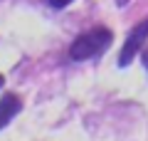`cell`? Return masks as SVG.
Masks as SVG:
<instances>
[{"label": "cell", "instance_id": "cell-1", "mask_svg": "<svg viewBox=\"0 0 148 141\" xmlns=\"http://www.w3.org/2000/svg\"><path fill=\"white\" fill-rule=\"evenodd\" d=\"M111 40H114V32H111L109 27H104V25H96V27H91V30L82 32V35L72 42L69 57L77 59V62L91 59V57H96V55L104 52L106 47L111 45Z\"/></svg>", "mask_w": 148, "mask_h": 141}, {"label": "cell", "instance_id": "cell-2", "mask_svg": "<svg viewBox=\"0 0 148 141\" xmlns=\"http://www.w3.org/2000/svg\"><path fill=\"white\" fill-rule=\"evenodd\" d=\"M146 37H148V17L138 22V25L131 30L128 40L123 42V50H121V55H119V67H128V64L133 62V57L141 52V47H143V42H146Z\"/></svg>", "mask_w": 148, "mask_h": 141}, {"label": "cell", "instance_id": "cell-3", "mask_svg": "<svg viewBox=\"0 0 148 141\" xmlns=\"http://www.w3.org/2000/svg\"><path fill=\"white\" fill-rule=\"evenodd\" d=\"M22 109V99L17 94H5L3 99H0V129L8 126L12 121V116H17Z\"/></svg>", "mask_w": 148, "mask_h": 141}, {"label": "cell", "instance_id": "cell-4", "mask_svg": "<svg viewBox=\"0 0 148 141\" xmlns=\"http://www.w3.org/2000/svg\"><path fill=\"white\" fill-rule=\"evenodd\" d=\"M47 3H49L52 8H57V10H59V8H67L69 3H72V0H47Z\"/></svg>", "mask_w": 148, "mask_h": 141}, {"label": "cell", "instance_id": "cell-5", "mask_svg": "<svg viewBox=\"0 0 148 141\" xmlns=\"http://www.w3.org/2000/svg\"><path fill=\"white\" fill-rule=\"evenodd\" d=\"M141 59H143V67L148 69V47H146V50H143V57H141Z\"/></svg>", "mask_w": 148, "mask_h": 141}, {"label": "cell", "instance_id": "cell-6", "mask_svg": "<svg viewBox=\"0 0 148 141\" xmlns=\"http://www.w3.org/2000/svg\"><path fill=\"white\" fill-rule=\"evenodd\" d=\"M3 84H5V77H3V74H0V87H3Z\"/></svg>", "mask_w": 148, "mask_h": 141}]
</instances>
